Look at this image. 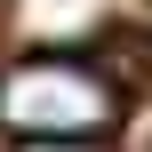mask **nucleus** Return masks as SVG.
<instances>
[{"mask_svg": "<svg viewBox=\"0 0 152 152\" xmlns=\"http://www.w3.org/2000/svg\"><path fill=\"white\" fill-rule=\"evenodd\" d=\"M120 120V88L80 56H16L0 72V128L16 144H96Z\"/></svg>", "mask_w": 152, "mask_h": 152, "instance_id": "nucleus-1", "label": "nucleus"}, {"mask_svg": "<svg viewBox=\"0 0 152 152\" xmlns=\"http://www.w3.org/2000/svg\"><path fill=\"white\" fill-rule=\"evenodd\" d=\"M24 152H88V144H24Z\"/></svg>", "mask_w": 152, "mask_h": 152, "instance_id": "nucleus-2", "label": "nucleus"}]
</instances>
